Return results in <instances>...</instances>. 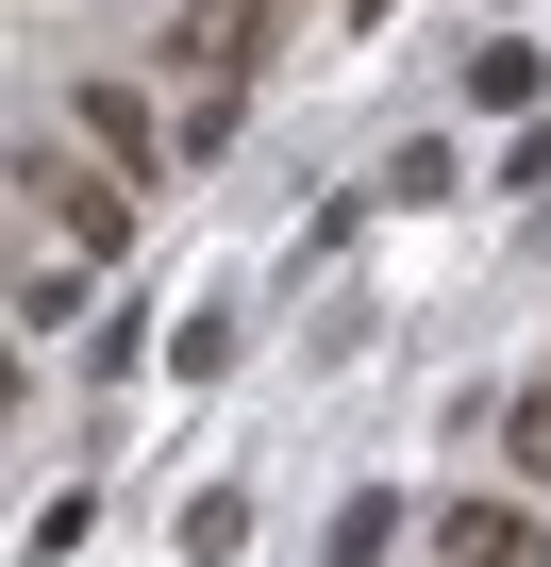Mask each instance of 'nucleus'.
Masks as SVG:
<instances>
[{
	"label": "nucleus",
	"mask_w": 551,
	"mask_h": 567,
	"mask_svg": "<svg viewBox=\"0 0 551 567\" xmlns=\"http://www.w3.org/2000/svg\"><path fill=\"white\" fill-rule=\"evenodd\" d=\"M18 217L118 267V250H134V167H118V151H101V167H84V151H18Z\"/></svg>",
	"instance_id": "1"
},
{
	"label": "nucleus",
	"mask_w": 551,
	"mask_h": 567,
	"mask_svg": "<svg viewBox=\"0 0 551 567\" xmlns=\"http://www.w3.org/2000/svg\"><path fill=\"white\" fill-rule=\"evenodd\" d=\"M435 550H451V567H551L534 501H451V517H435Z\"/></svg>",
	"instance_id": "2"
},
{
	"label": "nucleus",
	"mask_w": 551,
	"mask_h": 567,
	"mask_svg": "<svg viewBox=\"0 0 551 567\" xmlns=\"http://www.w3.org/2000/svg\"><path fill=\"white\" fill-rule=\"evenodd\" d=\"M167 51H184L201 84H234V68L267 51V0H184V18H167Z\"/></svg>",
	"instance_id": "3"
},
{
	"label": "nucleus",
	"mask_w": 551,
	"mask_h": 567,
	"mask_svg": "<svg viewBox=\"0 0 551 567\" xmlns=\"http://www.w3.org/2000/svg\"><path fill=\"white\" fill-rule=\"evenodd\" d=\"M468 101H484V117H534V101H551V51L484 34V51H468Z\"/></svg>",
	"instance_id": "4"
},
{
	"label": "nucleus",
	"mask_w": 551,
	"mask_h": 567,
	"mask_svg": "<svg viewBox=\"0 0 551 567\" xmlns=\"http://www.w3.org/2000/svg\"><path fill=\"white\" fill-rule=\"evenodd\" d=\"M84 151H118L134 184L167 167V134H151V101H134V84H84Z\"/></svg>",
	"instance_id": "5"
},
{
	"label": "nucleus",
	"mask_w": 551,
	"mask_h": 567,
	"mask_svg": "<svg viewBox=\"0 0 551 567\" xmlns=\"http://www.w3.org/2000/svg\"><path fill=\"white\" fill-rule=\"evenodd\" d=\"M501 467H518V484H551V384H518V401H501Z\"/></svg>",
	"instance_id": "6"
},
{
	"label": "nucleus",
	"mask_w": 551,
	"mask_h": 567,
	"mask_svg": "<svg viewBox=\"0 0 551 567\" xmlns=\"http://www.w3.org/2000/svg\"><path fill=\"white\" fill-rule=\"evenodd\" d=\"M368 18H385V0H368Z\"/></svg>",
	"instance_id": "7"
}]
</instances>
